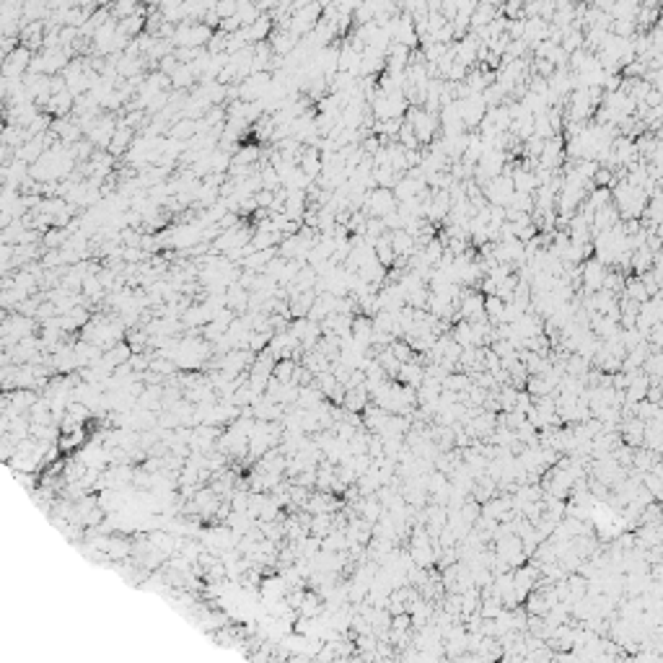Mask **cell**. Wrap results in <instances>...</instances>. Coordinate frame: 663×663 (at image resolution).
<instances>
[{
  "mask_svg": "<svg viewBox=\"0 0 663 663\" xmlns=\"http://www.w3.org/2000/svg\"><path fill=\"white\" fill-rule=\"evenodd\" d=\"M404 122H407L409 128H412V132H415L417 143H420V148H428V145L438 137L440 128H438V114H430L425 112L423 106H407V112H404Z\"/></svg>",
  "mask_w": 663,
  "mask_h": 663,
  "instance_id": "6da1fadb",
  "label": "cell"
},
{
  "mask_svg": "<svg viewBox=\"0 0 663 663\" xmlns=\"http://www.w3.org/2000/svg\"><path fill=\"white\" fill-rule=\"evenodd\" d=\"M397 210V200H394L392 190H381V187H376V190H371V192L366 194V205H363V216L366 218H384L389 216V213H394Z\"/></svg>",
  "mask_w": 663,
  "mask_h": 663,
  "instance_id": "7a4b0ae2",
  "label": "cell"
},
{
  "mask_svg": "<svg viewBox=\"0 0 663 663\" xmlns=\"http://www.w3.org/2000/svg\"><path fill=\"white\" fill-rule=\"evenodd\" d=\"M516 194V190H513L511 184V176H495V179H490V182L482 184V197L488 200V205H495V208H508V202H511V197Z\"/></svg>",
  "mask_w": 663,
  "mask_h": 663,
  "instance_id": "3957f363",
  "label": "cell"
},
{
  "mask_svg": "<svg viewBox=\"0 0 663 663\" xmlns=\"http://www.w3.org/2000/svg\"><path fill=\"white\" fill-rule=\"evenodd\" d=\"M562 163H565V137L554 135L550 140H544L542 156L536 159V166L547 168V171H559Z\"/></svg>",
  "mask_w": 663,
  "mask_h": 663,
  "instance_id": "277c9868",
  "label": "cell"
},
{
  "mask_svg": "<svg viewBox=\"0 0 663 663\" xmlns=\"http://www.w3.org/2000/svg\"><path fill=\"white\" fill-rule=\"evenodd\" d=\"M604 275H607V267L599 264L596 259H585L581 264V290L583 293H599L601 283H604Z\"/></svg>",
  "mask_w": 663,
  "mask_h": 663,
  "instance_id": "5b68a950",
  "label": "cell"
},
{
  "mask_svg": "<svg viewBox=\"0 0 663 663\" xmlns=\"http://www.w3.org/2000/svg\"><path fill=\"white\" fill-rule=\"evenodd\" d=\"M511 184H513V190H516L519 194H531V197H534L536 187H539V182H536V176H534V171L523 168L521 163H516V168H513Z\"/></svg>",
  "mask_w": 663,
  "mask_h": 663,
  "instance_id": "8992f818",
  "label": "cell"
},
{
  "mask_svg": "<svg viewBox=\"0 0 663 663\" xmlns=\"http://www.w3.org/2000/svg\"><path fill=\"white\" fill-rule=\"evenodd\" d=\"M386 239H389V247H392L394 256H404V259H409V256L417 252L415 239H412L407 231H392V233H386Z\"/></svg>",
  "mask_w": 663,
  "mask_h": 663,
  "instance_id": "52a82bcc",
  "label": "cell"
},
{
  "mask_svg": "<svg viewBox=\"0 0 663 663\" xmlns=\"http://www.w3.org/2000/svg\"><path fill=\"white\" fill-rule=\"evenodd\" d=\"M26 65H29V49H13V52L6 57V63H3V75L21 78V73L26 70Z\"/></svg>",
  "mask_w": 663,
  "mask_h": 663,
  "instance_id": "ba28073f",
  "label": "cell"
},
{
  "mask_svg": "<svg viewBox=\"0 0 663 663\" xmlns=\"http://www.w3.org/2000/svg\"><path fill=\"white\" fill-rule=\"evenodd\" d=\"M495 16H500L497 6H492V3H477V8H474V13H471V18H469V29L471 32H474V29H485Z\"/></svg>",
  "mask_w": 663,
  "mask_h": 663,
  "instance_id": "9c48e42d",
  "label": "cell"
},
{
  "mask_svg": "<svg viewBox=\"0 0 663 663\" xmlns=\"http://www.w3.org/2000/svg\"><path fill=\"white\" fill-rule=\"evenodd\" d=\"M192 80H194V70L187 63H184V65L179 63V68H176V70L168 75V83H171V86H176V88L192 86Z\"/></svg>",
  "mask_w": 663,
  "mask_h": 663,
  "instance_id": "30bf717a",
  "label": "cell"
}]
</instances>
